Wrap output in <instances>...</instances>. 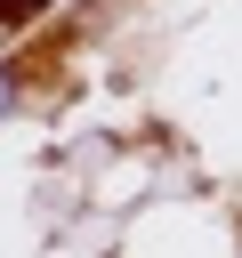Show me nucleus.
Listing matches in <instances>:
<instances>
[{
	"mask_svg": "<svg viewBox=\"0 0 242 258\" xmlns=\"http://www.w3.org/2000/svg\"><path fill=\"white\" fill-rule=\"evenodd\" d=\"M8 8H56V0H8Z\"/></svg>",
	"mask_w": 242,
	"mask_h": 258,
	"instance_id": "2",
	"label": "nucleus"
},
{
	"mask_svg": "<svg viewBox=\"0 0 242 258\" xmlns=\"http://www.w3.org/2000/svg\"><path fill=\"white\" fill-rule=\"evenodd\" d=\"M8 97H16V81H8V73H0V113H8Z\"/></svg>",
	"mask_w": 242,
	"mask_h": 258,
	"instance_id": "1",
	"label": "nucleus"
}]
</instances>
